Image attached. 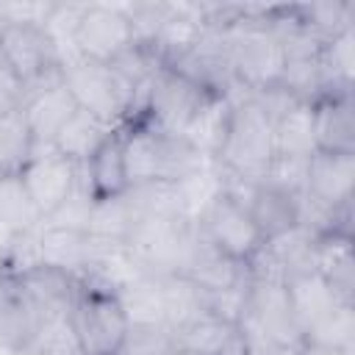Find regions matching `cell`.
Wrapping results in <instances>:
<instances>
[{
  "label": "cell",
  "instance_id": "obj_35",
  "mask_svg": "<svg viewBox=\"0 0 355 355\" xmlns=\"http://www.w3.org/2000/svg\"><path fill=\"white\" fill-rule=\"evenodd\" d=\"M94 208V194L89 191L86 180L78 175V186L72 189V194L53 211L42 219V225H50V227H67V230H80L86 233V225H89V214Z\"/></svg>",
  "mask_w": 355,
  "mask_h": 355
},
{
  "label": "cell",
  "instance_id": "obj_39",
  "mask_svg": "<svg viewBox=\"0 0 355 355\" xmlns=\"http://www.w3.org/2000/svg\"><path fill=\"white\" fill-rule=\"evenodd\" d=\"M19 105H22V92L8 89V86H3V83H0V116H6V114H11V111H17Z\"/></svg>",
  "mask_w": 355,
  "mask_h": 355
},
{
  "label": "cell",
  "instance_id": "obj_36",
  "mask_svg": "<svg viewBox=\"0 0 355 355\" xmlns=\"http://www.w3.org/2000/svg\"><path fill=\"white\" fill-rule=\"evenodd\" d=\"M175 338L169 327H130L116 355H169Z\"/></svg>",
  "mask_w": 355,
  "mask_h": 355
},
{
  "label": "cell",
  "instance_id": "obj_26",
  "mask_svg": "<svg viewBox=\"0 0 355 355\" xmlns=\"http://www.w3.org/2000/svg\"><path fill=\"white\" fill-rule=\"evenodd\" d=\"M122 311L130 322V327H166L164 322V297L158 275H139L128 286L116 291Z\"/></svg>",
  "mask_w": 355,
  "mask_h": 355
},
{
  "label": "cell",
  "instance_id": "obj_20",
  "mask_svg": "<svg viewBox=\"0 0 355 355\" xmlns=\"http://www.w3.org/2000/svg\"><path fill=\"white\" fill-rule=\"evenodd\" d=\"M225 191V178L216 161H208L205 166H200L197 172L186 175L183 180L172 183V205L175 214L191 225H197L202 219V214L208 211V205Z\"/></svg>",
  "mask_w": 355,
  "mask_h": 355
},
{
  "label": "cell",
  "instance_id": "obj_2",
  "mask_svg": "<svg viewBox=\"0 0 355 355\" xmlns=\"http://www.w3.org/2000/svg\"><path fill=\"white\" fill-rule=\"evenodd\" d=\"M272 158H275V125H272V119L250 100V94L233 100L225 141H222L214 161L227 175L258 183L266 178Z\"/></svg>",
  "mask_w": 355,
  "mask_h": 355
},
{
  "label": "cell",
  "instance_id": "obj_43",
  "mask_svg": "<svg viewBox=\"0 0 355 355\" xmlns=\"http://www.w3.org/2000/svg\"><path fill=\"white\" fill-rule=\"evenodd\" d=\"M0 355H8V352H6V349H0Z\"/></svg>",
  "mask_w": 355,
  "mask_h": 355
},
{
  "label": "cell",
  "instance_id": "obj_3",
  "mask_svg": "<svg viewBox=\"0 0 355 355\" xmlns=\"http://www.w3.org/2000/svg\"><path fill=\"white\" fill-rule=\"evenodd\" d=\"M69 324L83 355H116L130 330L116 291L94 280H78Z\"/></svg>",
  "mask_w": 355,
  "mask_h": 355
},
{
  "label": "cell",
  "instance_id": "obj_16",
  "mask_svg": "<svg viewBox=\"0 0 355 355\" xmlns=\"http://www.w3.org/2000/svg\"><path fill=\"white\" fill-rule=\"evenodd\" d=\"M39 327L42 319L25 297L19 280L14 275H0V349L22 352Z\"/></svg>",
  "mask_w": 355,
  "mask_h": 355
},
{
  "label": "cell",
  "instance_id": "obj_9",
  "mask_svg": "<svg viewBox=\"0 0 355 355\" xmlns=\"http://www.w3.org/2000/svg\"><path fill=\"white\" fill-rule=\"evenodd\" d=\"M239 324L255 327L275 344L302 347V330L291 311L288 288L283 280H252L250 297H247V311Z\"/></svg>",
  "mask_w": 355,
  "mask_h": 355
},
{
  "label": "cell",
  "instance_id": "obj_33",
  "mask_svg": "<svg viewBox=\"0 0 355 355\" xmlns=\"http://www.w3.org/2000/svg\"><path fill=\"white\" fill-rule=\"evenodd\" d=\"M36 144L25 125L22 111H11L0 116V175H17L28 158L33 155Z\"/></svg>",
  "mask_w": 355,
  "mask_h": 355
},
{
  "label": "cell",
  "instance_id": "obj_22",
  "mask_svg": "<svg viewBox=\"0 0 355 355\" xmlns=\"http://www.w3.org/2000/svg\"><path fill=\"white\" fill-rule=\"evenodd\" d=\"M183 275L189 280H194L202 291H219V288H230V286H239V283L250 280L247 263H239V261L222 255L219 250H214L202 239V233H200V241H197L194 255H191V261H189Z\"/></svg>",
  "mask_w": 355,
  "mask_h": 355
},
{
  "label": "cell",
  "instance_id": "obj_42",
  "mask_svg": "<svg viewBox=\"0 0 355 355\" xmlns=\"http://www.w3.org/2000/svg\"><path fill=\"white\" fill-rule=\"evenodd\" d=\"M8 355H33V352H28V349H22V352H8Z\"/></svg>",
  "mask_w": 355,
  "mask_h": 355
},
{
  "label": "cell",
  "instance_id": "obj_18",
  "mask_svg": "<svg viewBox=\"0 0 355 355\" xmlns=\"http://www.w3.org/2000/svg\"><path fill=\"white\" fill-rule=\"evenodd\" d=\"M175 347L191 355H244V341L239 324L216 319L211 313H200L191 322L172 330Z\"/></svg>",
  "mask_w": 355,
  "mask_h": 355
},
{
  "label": "cell",
  "instance_id": "obj_12",
  "mask_svg": "<svg viewBox=\"0 0 355 355\" xmlns=\"http://www.w3.org/2000/svg\"><path fill=\"white\" fill-rule=\"evenodd\" d=\"M352 191H355V155L316 150L308 158L302 194L313 197L327 208H338L352 202Z\"/></svg>",
  "mask_w": 355,
  "mask_h": 355
},
{
  "label": "cell",
  "instance_id": "obj_40",
  "mask_svg": "<svg viewBox=\"0 0 355 355\" xmlns=\"http://www.w3.org/2000/svg\"><path fill=\"white\" fill-rule=\"evenodd\" d=\"M302 355H355L347 349H330V347H313V344H302Z\"/></svg>",
  "mask_w": 355,
  "mask_h": 355
},
{
  "label": "cell",
  "instance_id": "obj_17",
  "mask_svg": "<svg viewBox=\"0 0 355 355\" xmlns=\"http://www.w3.org/2000/svg\"><path fill=\"white\" fill-rule=\"evenodd\" d=\"M80 178L86 180L94 200L119 197L130 189L128 166H125V130L116 128L86 164H80Z\"/></svg>",
  "mask_w": 355,
  "mask_h": 355
},
{
  "label": "cell",
  "instance_id": "obj_25",
  "mask_svg": "<svg viewBox=\"0 0 355 355\" xmlns=\"http://www.w3.org/2000/svg\"><path fill=\"white\" fill-rule=\"evenodd\" d=\"M230 108H233V97H222V94H211L202 108L197 111V116L189 122V128L183 130V136L191 141V147L197 153H202L208 161L216 158L222 141H225V130H227V119H230Z\"/></svg>",
  "mask_w": 355,
  "mask_h": 355
},
{
  "label": "cell",
  "instance_id": "obj_34",
  "mask_svg": "<svg viewBox=\"0 0 355 355\" xmlns=\"http://www.w3.org/2000/svg\"><path fill=\"white\" fill-rule=\"evenodd\" d=\"M25 349L33 355H83L75 330L69 324V316H55L42 322V327L36 330L33 341Z\"/></svg>",
  "mask_w": 355,
  "mask_h": 355
},
{
  "label": "cell",
  "instance_id": "obj_8",
  "mask_svg": "<svg viewBox=\"0 0 355 355\" xmlns=\"http://www.w3.org/2000/svg\"><path fill=\"white\" fill-rule=\"evenodd\" d=\"M130 44H136L133 25L122 6H105V3L83 6V14L75 31V47L80 58L111 64Z\"/></svg>",
  "mask_w": 355,
  "mask_h": 355
},
{
  "label": "cell",
  "instance_id": "obj_19",
  "mask_svg": "<svg viewBox=\"0 0 355 355\" xmlns=\"http://www.w3.org/2000/svg\"><path fill=\"white\" fill-rule=\"evenodd\" d=\"M313 269L327 280L341 302H355V250L352 236L327 233L316 239Z\"/></svg>",
  "mask_w": 355,
  "mask_h": 355
},
{
  "label": "cell",
  "instance_id": "obj_31",
  "mask_svg": "<svg viewBox=\"0 0 355 355\" xmlns=\"http://www.w3.org/2000/svg\"><path fill=\"white\" fill-rule=\"evenodd\" d=\"M322 72L336 92H352L355 78V28L330 36L319 50Z\"/></svg>",
  "mask_w": 355,
  "mask_h": 355
},
{
  "label": "cell",
  "instance_id": "obj_29",
  "mask_svg": "<svg viewBox=\"0 0 355 355\" xmlns=\"http://www.w3.org/2000/svg\"><path fill=\"white\" fill-rule=\"evenodd\" d=\"M313 153H316V141H313L311 105L300 103L275 122V155L311 158Z\"/></svg>",
  "mask_w": 355,
  "mask_h": 355
},
{
  "label": "cell",
  "instance_id": "obj_15",
  "mask_svg": "<svg viewBox=\"0 0 355 355\" xmlns=\"http://www.w3.org/2000/svg\"><path fill=\"white\" fill-rule=\"evenodd\" d=\"M14 277L19 280L25 297L31 300V305L36 308L42 322L55 319V316H69V308H72L75 291H78V280L72 275L39 263Z\"/></svg>",
  "mask_w": 355,
  "mask_h": 355
},
{
  "label": "cell",
  "instance_id": "obj_30",
  "mask_svg": "<svg viewBox=\"0 0 355 355\" xmlns=\"http://www.w3.org/2000/svg\"><path fill=\"white\" fill-rule=\"evenodd\" d=\"M0 225L11 227L14 233H25L42 225V214L36 211L19 172L0 175Z\"/></svg>",
  "mask_w": 355,
  "mask_h": 355
},
{
  "label": "cell",
  "instance_id": "obj_10",
  "mask_svg": "<svg viewBox=\"0 0 355 355\" xmlns=\"http://www.w3.org/2000/svg\"><path fill=\"white\" fill-rule=\"evenodd\" d=\"M78 175L80 166L72 164L69 158H64L61 153H55L53 147H39L33 150V155L28 158V164L19 169V178L36 205V211L42 214V219L47 214H53L78 186Z\"/></svg>",
  "mask_w": 355,
  "mask_h": 355
},
{
  "label": "cell",
  "instance_id": "obj_1",
  "mask_svg": "<svg viewBox=\"0 0 355 355\" xmlns=\"http://www.w3.org/2000/svg\"><path fill=\"white\" fill-rule=\"evenodd\" d=\"M263 8L266 6H239V17L227 28L233 78L244 94L277 83L286 64L283 42L263 22Z\"/></svg>",
  "mask_w": 355,
  "mask_h": 355
},
{
  "label": "cell",
  "instance_id": "obj_24",
  "mask_svg": "<svg viewBox=\"0 0 355 355\" xmlns=\"http://www.w3.org/2000/svg\"><path fill=\"white\" fill-rule=\"evenodd\" d=\"M114 130H116V128H111V125L100 122L97 116H92L89 111L78 108V111L69 116V122L61 128V133L55 136L53 150L80 166V164H86V161L92 158V153H94Z\"/></svg>",
  "mask_w": 355,
  "mask_h": 355
},
{
  "label": "cell",
  "instance_id": "obj_44",
  "mask_svg": "<svg viewBox=\"0 0 355 355\" xmlns=\"http://www.w3.org/2000/svg\"><path fill=\"white\" fill-rule=\"evenodd\" d=\"M0 31H3V22H0Z\"/></svg>",
  "mask_w": 355,
  "mask_h": 355
},
{
  "label": "cell",
  "instance_id": "obj_27",
  "mask_svg": "<svg viewBox=\"0 0 355 355\" xmlns=\"http://www.w3.org/2000/svg\"><path fill=\"white\" fill-rule=\"evenodd\" d=\"M158 283L164 297V322L169 330H178L180 324L205 313V294L186 275H158Z\"/></svg>",
  "mask_w": 355,
  "mask_h": 355
},
{
  "label": "cell",
  "instance_id": "obj_5",
  "mask_svg": "<svg viewBox=\"0 0 355 355\" xmlns=\"http://www.w3.org/2000/svg\"><path fill=\"white\" fill-rule=\"evenodd\" d=\"M64 83L72 92L78 108L111 128H128L133 116V89L116 75L111 64L80 58L64 67Z\"/></svg>",
  "mask_w": 355,
  "mask_h": 355
},
{
  "label": "cell",
  "instance_id": "obj_7",
  "mask_svg": "<svg viewBox=\"0 0 355 355\" xmlns=\"http://www.w3.org/2000/svg\"><path fill=\"white\" fill-rule=\"evenodd\" d=\"M197 227L214 250H219L222 255H227L239 263H250L258 255V250L263 247V239H261L250 211L244 208V202H239L227 191H222L208 205V211L202 214Z\"/></svg>",
  "mask_w": 355,
  "mask_h": 355
},
{
  "label": "cell",
  "instance_id": "obj_23",
  "mask_svg": "<svg viewBox=\"0 0 355 355\" xmlns=\"http://www.w3.org/2000/svg\"><path fill=\"white\" fill-rule=\"evenodd\" d=\"M286 288H288V300H291V311L297 316V324L302 330V338H305V330L313 327L324 313H330L341 300L336 297V291L327 286V280L313 269V272H302V275H294L286 280Z\"/></svg>",
  "mask_w": 355,
  "mask_h": 355
},
{
  "label": "cell",
  "instance_id": "obj_4",
  "mask_svg": "<svg viewBox=\"0 0 355 355\" xmlns=\"http://www.w3.org/2000/svg\"><path fill=\"white\" fill-rule=\"evenodd\" d=\"M197 241V225L175 214L141 216L128 236V247L147 275H183Z\"/></svg>",
  "mask_w": 355,
  "mask_h": 355
},
{
  "label": "cell",
  "instance_id": "obj_37",
  "mask_svg": "<svg viewBox=\"0 0 355 355\" xmlns=\"http://www.w3.org/2000/svg\"><path fill=\"white\" fill-rule=\"evenodd\" d=\"M239 330H241V341H244V355H302V347L275 344L250 324H239Z\"/></svg>",
  "mask_w": 355,
  "mask_h": 355
},
{
  "label": "cell",
  "instance_id": "obj_28",
  "mask_svg": "<svg viewBox=\"0 0 355 355\" xmlns=\"http://www.w3.org/2000/svg\"><path fill=\"white\" fill-rule=\"evenodd\" d=\"M136 222H139L136 208H133V202H130V197L125 191L119 197L94 200L86 233L92 239H100V241H128V236L136 227Z\"/></svg>",
  "mask_w": 355,
  "mask_h": 355
},
{
  "label": "cell",
  "instance_id": "obj_21",
  "mask_svg": "<svg viewBox=\"0 0 355 355\" xmlns=\"http://www.w3.org/2000/svg\"><path fill=\"white\" fill-rule=\"evenodd\" d=\"M89 250H92L89 233L67 230V227H50V225L39 227V258H42V263L53 266V269H61V272L72 275L75 280H80L83 272H86Z\"/></svg>",
  "mask_w": 355,
  "mask_h": 355
},
{
  "label": "cell",
  "instance_id": "obj_41",
  "mask_svg": "<svg viewBox=\"0 0 355 355\" xmlns=\"http://www.w3.org/2000/svg\"><path fill=\"white\" fill-rule=\"evenodd\" d=\"M169 355H191V352H186V349H180V347H175Z\"/></svg>",
  "mask_w": 355,
  "mask_h": 355
},
{
  "label": "cell",
  "instance_id": "obj_38",
  "mask_svg": "<svg viewBox=\"0 0 355 355\" xmlns=\"http://www.w3.org/2000/svg\"><path fill=\"white\" fill-rule=\"evenodd\" d=\"M17 236H19V233H14L11 227L0 225V275L6 272V266H8V261H11V250H14Z\"/></svg>",
  "mask_w": 355,
  "mask_h": 355
},
{
  "label": "cell",
  "instance_id": "obj_11",
  "mask_svg": "<svg viewBox=\"0 0 355 355\" xmlns=\"http://www.w3.org/2000/svg\"><path fill=\"white\" fill-rule=\"evenodd\" d=\"M236 200L244 202L263 241L283 236L300 225V194H291L275 183H247Z\"/></svg>",
  "mask_w": 355,
  "mask_h": 355
},
{
  "label": "cell",
  "instance_id": "obj_6",
  "mask_svg": "<svg viewBox=\"0 0 355 355\" xmlns=\"http://www.w3.org/2000/svg\"><path fill=\"white\" fill-rule=\"evenodd\" d=\"M208 97H211V92H205L200 83H194L183 72L161 64L155 69V75L150 78V86L144 94V108L136 122L150 125L164 133L183 136V130L189 128V122L197 116V111L202 108V103Z\"/></svg>",
  "mask_w": 355,
  "mask_h": 355
},
{
  "label": "cell",
  "instance_id": "obj_14",
  "mask_svg": "<svg viewBox=\"0 0 355 355\" xmlns=\"http://www.w3.org/2000/svg\"><path fill=\"white\" fill-rule=\"evenodd\" d=\"M313 141L322 153L355 155V100L352 92H336L311 105Z\"/></svg>",
  "mask_w": 355,
  "mask_h": 355
},
{
  "label": "cell",
  "instance_id": "obj_32",
  "mask_svg": "<svg viewBox=\"0 0 355 355\" xmlns=\"http://www.w3.org/2000/svg\"><path fill=\"white\" fill-rule=\"evenodd\" d=\"M302 344L355 352V302H338L330 313L305 330Z\"/></svg>",
  "mask_w": 355,
  "mask_h": 355
},
{
  "label": "cell",
  "instance_id": "obj_13",
  "mask_svg": "<svg viewBox=\"0 0 355 355\" xmlns=\"http://www.w3.org/2000/svg\"><path fill=\"white\" fill-rule=\"evenodd\" d=\"M25 125L33 136L36 150L39 147H53L55 136L61 133V128L69 122V116L78 111V103L72 97V92L67 89V83H53L47 89L31 92L22 105H19Z\"/></svg>",
  "mask_w": 355,
  "mask_h": 355
}]
</instances>
